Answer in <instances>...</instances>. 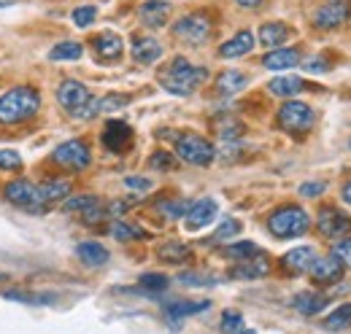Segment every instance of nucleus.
Listing matches in <instances>:
<instances>
[{
	"mask_svg": "<svg viewBox=\"0 0 351 334\" xmlns=\"http://www.w3.org/2000/svg\"><path fill=\"white\" fill-rule=\"evenodd\" d=\"M206 79H208V70L200 68V65H192V62L184 60V57H176L168 68L160 70V84H162V89L171 92V94H178V97L192 94Z\"/></svg>",
	"mask_w": 351,
	"mask_h": 334,
	"instance_id": "f257e3e1",
	"label": "nucleus"
},
{
	"mask_svg": "<svg viewBox=\"0 0 351 334\" xmlns=\"http://www.w3.org/2000/svg\"><path fill=\"white\" fill-rule=\"evenodd\" d=\"M41 94L30 86H16L0 97V125H19L38 114Z\"/></svg>",
	"mask_w": 351,
	"mask_h": 334,
	"instance_id": "f03ea898",
	"label": "nucleus"
},
{
	"mask_svg": "<svg viewBox=\"0 0 351 334\" xmlns=\"http://www.w3.org/2000/svg\"><path fill=\"white\" fill-rule=\"evenodd\" d=\"M57 100L76 119H92V116L100 114L97 111V100L92 97V92L82 81H76V79H65L57 86Z\"/></svg>",
	"mask_w": 351,
	"mask_h": 334,
	"instance_id": "7ed1b4c3",
	"label": "nucleus"
},
{
	"mask_svg": "<svg viewBox=\"0 0 351 334\" xmlns=\"http://www.w3.org/2000/svg\"><path fill=\"white\" fill-rule=\"evenodd\" d=\"M308 227H311V218H308L306 210L298 208V205H284V208L273 210L270 218H267V229L278 240L300 237L308 232Z\"/></svg>",
	"mask_w": 351,
	"mask_h": 334,
	"instance_id": "20e7f679",
	"label": "nucleus"
},
{
	"mask_svg": "<svg viewBox=\"0 0 351 334\" xmlns=\"http://www.w3.org/2000/svg\"><path fill=\"white\" fill-rule=\"evenodd\" d=\"M176 157L184 159L186 165L206 167L217 159V149L197 132H184L176 138Z\"/></svg>",
	"mask_w": 351,
	"mask_h": 334,
	"instance_id": "39448f33",
	"label": "nucleus"
},
{
	"mask_svg": "<svg viewBox=\"0 0 351 334\" xmlns=\"http://www.w3.org/2000/svg\"><path fill=\"white\" fill-rule=\"evenodd\" d=\"M276 122L289 135H303V132H308L313 127V111H311V105L300 103V100H287L278 108Z\"/></svg>",
	"mask_w": 351,
	"mask_h": 334,
	"instance_id": "423d86ee",
	"label": "nucleus"
},
{
	"mask_svg": "<svg viewBox=\"0 0 351 334\" xmlns=\"http://www.w3.org/2000/svg\"><path fill=\"white\" fill-rule=\"evenodd\" d=\"M5 200L14 203V205H19V208L30 210V213H44L46 210V203L44 197H41V186L38 183H30L25 178L11 181L5 186Z\"/></svg>",
	"mask_w": 351,
	"mask_h": 334,
	"instance_id": "0eeeda50",
	"label": "nucleus"
},
{
	"mask_svg": "<svg viewBox=\"0 0 351 334\" xmlns=\"http://www.w3.org/2000/svg\"><path fill=\"white\" fill-rule=\"evenodd\" d=\"M173 36L186 43H203L211 36V16L203 11L186 14L173 25Z\"/></svg>",
	"mask_w": 351,
	"mask_h": 334,
	"instance_id": "6e6552de",
	"label": "nucleus"
},
{
	"mask_svg": "<svg viewBox=\"0 0 351 334\" xmlns=\"http://www.w3.org/2000/svg\"><path fill=\"white\" fill-rule=\"evenodd\" d=\"M351 19V0H324L316 14H313V25L322 30H335L341 25H346Z\"/></svg>",
	"mask_w": 351,
	"mask_h": 334,
	"instance_id": "1a4fd4ad",
	"label": "nucleus"
},
{
	"mask_svg": "<svg viewBox=\"0 0 351 334\" xmlns=\"http://www.w3.org/2000/svg\"><path fill=\"white\" fill-rule=\"evenodd\" d=\"M54 162L68 170H84L92 162V154H89V146L84 140H68L62 146L54 149Z\"/></svg>",
	"mask_w": 351,
	"mask_h": 334,
	"instance_id": "9d476101",
	"label": "nucleus"
},
{
	"mask_svg": "<svg viewBox=\"0 0 351 334\" xmlns=\"http://www.w3.org/2000/svg\"><path fill=\"white\" fill-rule=\"evenodd\" d=\"M62 210L65 213H79L82 218H84V224H97V221H103L108 213L103 208V203L97 200V197H92V194H82V197H68L65 203H62Z\"/></svg>",
	"mask_w": 351,
	"mask_h": 334,
	"instance_id": "9b49d317",
	"label": "nucleus"
},
{
	"mask_svg": "<svg viewBox=\"0 0 351 334\" xmlns=\"http://www.w3.org/2000/svg\"><path fill=\"white\" fill-rule=\"evenodd\" d=\"M316 227H319V232H322L324 237H343V235H351V218L346 213H341L338 208L319 210Z\"/></svg>",
	"mask_w": 351,
	"mask_h": 334,
	"instance_id": "f8f14e48",
	"label": "nucleus"
},
{
	"mask_svg": "<svg viewBox=\"0 0 351 334\" xmlns=\"http://www.w3.org/2000/svg\"><path fill=\"white\" fill-rule=\"evenodd\" d=\"M219 213V205L211 200V197H203L197 203H189V210H186V229H203L208 227Z\"/></svg>",
	"mask_w": 351,
	"mask_h": 334,
	"instance_id": "ddd939ff",
	"label": "nucleus"
},
{
	"mask_svg": "<svg viewBox=\"0 0 351 334\" xmlns=\"http://www.w3.org/2000/svg\"><path fill=\"white\" fill-rule=\"evenodd\" d=\"M267 272H270V261H267V256L257 253V256H252V259H241L227 275L235 278V281H254V278H265Z\"/></svg>",
	"mask_w": 351,
	"mask_h": 334,
	"instance_id": "4468645a",
	"label": "nucleus"
},
{
	"mask_svg": "<svg viewBox=\"0 0 351 334\" xmlns=\"http://www.w3.org/2000/svg\"><path fill=\"white\" fill-rule=\"evenodd\" d=\"M311 278H313V283H322V286H327V283H335V281H341L343 278V264L335 259V256H324V259H319L316 256V261L311 264Z\"/></svg>",
	"mask_w": 351,
	"mask_h": 334,
	"instance_id": "2eb2a0df",
	"label": "nucleus"
},
{
	"mask_svg": "<svg viewBox=\"0 0 351 334\" xmlns=\"http://www.w3.org/2000/svg\"><path fill=\"white\" fill-rule=\"evenodd\" d=\"M92 49H95V57L100 62H117L125 51V41L117 33H100L92 38Z\"/></svg>",
	"mask_w": 351,
	"mask_h": 334,
	"instance_id": "dca6fc26",
	"label": "nucleus"
},
{
	"mask_svg": "<svg viewBox=\"0 0 351 334\" xmlns=\"http://www.w3.org/2000/svg\"><path fill=\"white\" fill-rule=\"evenodd\" d=\"M132 143V129L125 122H108L106 125V132H103V146L108 149V151H114V154H122V151H128Z\"/></svg>",
	"mask_w": 351,
	"mask_h": 334,
	"instance_id": "f3484780",
	"label": "nucleus"
},
{
	"mask_svg": "<svg viewBox=\"0 0 351 334\" xmlns=\"http://www.w3.org/2000/svg\"><path fill=\"white\" fill-rule=\"evenodd\" d=\"M313 261H316V250L311 248V246H300V248H292L289 253H284L281 267L289 275H303V272L311 270Z\"/></svg>",
	"mask_w": 351,
	"mask_h": 334,
	"instance_id": "a211bd4d",
	"label": "nucleus"
},
{
	"mask_svg": "<svg viewBox=\"0 0 351 334\" xmlns=\"http://www.w3.org/2000/svg\"><path fill=\"white\" fill-rule=\"evenodd\" d=\"M162 57V46L160 41L149 38V36H135L132 38V60L141 65H154Z\"/></svg>",
	"mask_w": 351,
	"mask_h": 334,
	"instance_id": "6ab92c4d",
	"label": "nucleus"
},
{
	"mask_svg": "<svg viewBox=\"0 0 351 334\" xmlns=\"http://www.w3.org/2000/svg\"><path fill=\"white\" fill-rule=\"evenodd\" d=\"M138 14H141V22H143L146 27H162V25L168 22L171 3H165V0H149V3L141 5Z\"/></svg>",
	"mask_w": 351,
	"mask_h": 334,
	"instance_id": "aec40b11",
	"label": "nucleus"
},
{
	"mask_svg": "<svg viewBox=\"0 0 351 334\" xmlns=\"http://www.w3.org/2000/svg\"><path fill=\"white\" fill-rule=\"evenodd\" d=\"M252 49H254V36H252L249 30H241V33H235L227 43H221L219 57H224V60H235V57L249 54Z\"/></svg>",
	"mask_w": 351,
	"mask_h": 334,
	"instance_id": "412c9836",
	"label": "nucleus"
},
{
	"mask_svg": "<svg viewBox=\"0 0 351 334\" xmlns=\"http://www.w3.org/2000/svg\"><path fill=\"white\" fill-rule=\"evenodd\" d=\"M300 62V51L298 49H273L267 51L263 60V65L267 70H289Z\"/></svg>",
	"mask_w": 351,
	"mask_h": 334,
	"instance_id": "4be33fe9",
	"label": "nucleus"
},
{
	"mask_svg": "<svg viewBox=\"0 0 351 334\" xmlns=\"http://www.w3.org/2000/svg\"><path fill=\"white\" fill-rule=\"evenodd\" d=\"M289 36H292V30H289L284 22H267V25L260 27V43L267 46V49L284 46V43L289 41Z\"/></svg>",
	"mask_w": 351,
	"mask_h": 334,
	"instance_id": "5701e85b",
	"label": "nucleus"
},
{
	"mask_svg": "<svg viewBox=\"0 0 351 334\" xmlns=\"http://www.w3.org/2000/svg\"><path fill=\"white\" fill-rule=\"evenodd\" d=\"M292 307L303 316H316L327 307V296L324 294H316V292H300L295 299H292Z\"/></svg>",
	"mask_w": 351,
	"mask_h": 334,
	"instance_id": "b1692460",
	"label": "nucleus"
},
{
	"mask_svg": "<svg viewBox=\"0 0 351 334\" xmlns=\"http://www.w3.org/2000/svg\"><path fill=\"white\" fill-rule=\"evenodd\" d=\"M267 89L276 97H295V94H300L306 89V81L300 76H278V79H273L267 84Z\"/></svg>",
	"mask_w": 351,
	"mask_h": 334,
	"instance_id": "393cba45",
	"label": "nucleus"
},
{
	"mask_svg": "<svg viewBox=\"0 0 351 334\" xmlns=\"http://www.w3.org/2000/svg\"><path fill=\"white\" fill-rule=\"evenodd\" d=\"M76 253H79V259H82L87 267H103V264L108 261V248L100 246V243H95V240L79 243V246H76Z\"/></svg>",
	"mask_w": 351,
	"mask_h": 334,
	"instance_id": "a878e982",
	"label": "nucleus"
},
{
	"mask_svg": "<svg viewBox=\"0 0 351 334\" xmlns=\"http://www.w3.org/2000/svg\"><path fill=\"white\" fill-rule=\"evenodd\" d=\"M246 86H249V76L241 73V70H224L217 79V92L219 94H235V92L246 89Z\"/></svg>",
	"mask_w": 351,
	"mask_h": 334,
	"instance_id": "bb28decb",
	"label": "nucleus"
},
{
	"mask_svg": "<svg viewBox=\"0 0 351 334\" xmlns=\"http://www.w3.org/2000/svg\"><path fill=\"white\" fill-rule=\"evenodd\" d=\"M41 197H44L46 208L54 203H62L65 197H71V183L68 181H46L41 183Z\"/></svg>",
	"mask_w": 351,
	"mask_h": 334,
	"instance_id": "cd10ccee",
	"label": "nucleus"
},
{
	"mask_svg": "<svg viewBox=\"0 0 351 334\" xmlns=\"http://www.w3.org/2000/svg\"><path fill=\"white\" fill-rule=\"evenodd\" d=\"M157 256H160L162 261H168V264H181V261H186V259L192 256V250H189V246H184V243H178V240H171V243L160 246Z\"/></svg>",
	"mask_w": 351,
	"mask_h": 334,
	"instance_id": "c85d7f7f",
	"label": "nucleus"
},
{
	"mask_svg": "<svg viewBox=\"0 0 351 334\" xmlns=\"http://www.w3.org/2000/svg\"><path fill=\"white\" fill-rule=\"evenodd\" d=\"M322 326L327 329V332H341V329H349L351 326V305H341V307H335L324 321H322Z\"/></svg>",
	"mask_w": 351,
	"mask_h": 334,
	"instance_id": "c756f323",
	"label": "nucleus"
},
{
	"mask_svg": "<svg viewBox=\"0 0 351 334\" xmlns=\"http://www.w3.org/2000/svg\"><path fill=\"white\" fill-rule=\"evenodd\" d=\"M82 54H84V46H82V43L62 41L49 51V60H51V62H65V60H82Z\"/></svg>",
	"mask_w": 351,
	"mask_h": 334,
	"instance_id": "7c9ffc66",
	"label": "nucleus"
},
{
	"mask_svg": "<svg viewBox=\"0 0 351 334\" xmlns=\"http://www.w3.org/2000/svg\"><path fill=\"white\" fill-rule=\"evenodd\" d=\"M208 305H211V302H173V305L165 307V313H168L171 318H186V316H195V313L208 310Z\"/></svg>",
	"mask_w": 351,
	"mask_h": 334,
	"instance_id": "2f4dec72",
	"label": "nucleus"
},
{
	"mask_svg": "<svg viewBox=\"0 0 351 334\" xmlns=\"http://www.w3.org/2000/svg\"><path fill=\"white\" fill-rule=\"evenodd\" d=\"M227 259H235V261H241V259H252V256H257V253H263L257 243H249V240H243V243H232V246H227V248L221 250Z\"/></svg>",
	"mask_w": 351,
	"mask_h": 334,
	"instance_id": "473e14b6",
	"label": "nucleus"
},
{
	"mask_svg": "<svg viewBox=\"0 0 351 334\" xmlns=\"http://www.w3.org/2000/svg\"><path fill=\"white\" fill-rule=\"evenodd\" d=\"M111 235H114L117 240H122V243H128V240H141V237H146V232H143V229L132 227V224H128V221H117V224L111 227Z\"/></svg>",
	"mask_w": 351,
	"mask_h": 334,
	"instance_id": "72a5a7b5",
	"label": "nucleus"
},
{
	"mask_svg": "<svg viewBox=\"0 0 351 334\" xmlns=\"http://www.w3.org/2000/svg\"><path fill=\"white\" fill-rule=\"evenodd\" d=\"M125 105H130V94H106L103 100H97L100 114H114V111H122Z\"/></svg>",
	"mask_w": 351,
	"mask_h": 334,
	"instance_id": "f704fd0d",
	"label": "nucleus"
},
{
	"mask_svg": "<svg viewBox=\"0 0 351 334\" xmlns=\"http://www.w3.org/2000/svg\"><path fill=\"white\" fill-rule=\"evenodd\" d=\"M186 210H189V203H186V200H165V203H160V213H162L165 218H184Z\"/></svg>",
	"mask_w": 351,
	"mask_h": 334,
	"instance_id": "c9c22d12",
	"label": "nucleus"
},
{
	"mask_svg": "<svg viewBox=\"0 0 351 334\" xmlns=\"http://www.w3.org/2000/svg\"><path fill=\"white\" fill-rule=\"evenodd\" d=\"M243 332V316L235 310H227L221 316V334H241Z\"/></svg>",
	"mask_w": 351,
	"mask_h": 334,
	"instance_id": "e433bc0d",
	"label": "nucleus"
},
{
	"mask_svg": "<svg viewBox=\"0 0 351 334\" xmlns=\"http://www.w3.org/2000/svg\"><path fill=\"white\" fill-rule=\"evenodd\" d=\"M146 292H165L168 289V278L165 275H160V272H149V275H141V281H138Z\"/></svg>",
	"mask_w": 351,
	"mask_h": 334,
	"instance_id": "4c0bfd02",
	"label": "nucleus"
},
{
	"mask_svg": "<svg viewBox=\"0 0 351 334\" xmlns=\"http://www.w3.org/2000/svg\"><path fill=\"white\" fill-rule=\"evenodd\" d=\"M241 232V221H235V218H227V221H221V227L214 232V243H221V240H230V237H235Z\"/></svg>",
	"mask_w": 351,
	"mask_h": 334,
	"instance_id": "58836bf2",
	"label": "nucleus"
},
{
	"mask_svg": "<svg viewBox=\"0 0 351 334\" xmlns=\"http://www.w3.org/2000/svg\"><path fill=\"white\" fill-rule=\"evenodd\" d=\"M95 16H97V8H95V5H82V8H76V11L71 14V19H73L76 27H89V25L95 22Z\"/></svg>",
	"mask_w": 351,
	"mask_h": 334,
	"instance_id": "ea45409f",
	"label": "nucleus"
},
{
	"mask_svg": "<svg viewBox=\"0 0 351 334\" xmlns=\"http://www.w3.org/2000/svg\"><path fill=\"white\" fill-rule=\"evenodd\" d=\"M149 167H152V170H173L176 157L173 154H168V151H157V154H152Z\"/></svg>",
	"mask_w": 351,
	"mask_h": 334,
	"instance_id": "a19ab883",
	"label": "nucleus"
},
{
	"mask_svg": "<svg viewBox=\"0 0 351 334\" xmlns=\"http://www.w3.org/2000/svg\"><path fill=\"white\" fill-rule=\"evenodd\" d=\"M332 256L343 264V267H351V237L346 235V240H338L332 246Z\"/></svg>",
	"mask_w": 351,
	"mask_h": 334,
	"instance_id": "79ce46f5",
	"label": "nucleus"
},
{
	"mask_svg": "<svg viewBox=\"0 0 351 334\" xmlns=\"http://www.w3.org/2000/svg\"><path fill=\"white\" fill-rule=\"evenodd\" d=\"M178 283H184V286H211L214 278L211 275H200V272H181Z\"/></svg>",
	"mask_w": 351,
	"mask_h": 334,
	"instance_id": "37998d69",
	"label": "nucleus"
},
{
	"mask_svg": "<svg viewBox=\"0 0 351 334\" xmlns=\"http://www.w3.org/2000/svg\"><path fill=\"white\" fill-rule=\"evenodd\" d=\"M0 170H22V157L16 151L0 149Z\"/></svg>",
	"mask_w": 351,
	"mask_h": 334,
	"instance_id": "c03bdc74",
	"label": "nucleus"
},
{
	"mask_svg": "<svg viewBox=\"0 0 351 334\" xmlns=\"http://www.w3.org/2000/svg\"><path fill=\"white\" fill-rule=\"evenodd\" d=\"M217 129H219V135L224 140H235V138L243 135V125H238V122H232V119H230V122H219Z\"/></svg>",
	"mask_w": 351,
	"mask_h": 334,
	"instance_id": "a18cd8bd",
	"label": "nucleus"
},
{
	"mask_svg": "<svg viewBox=\"0 0 351 334\" xmlns=\"http://www.w3.org/2000/svg\"><path fill=\"white\" fill-rule=\"evenodd\" d=\"M306 70L308 73H324V70H330V62L324 57H311L306 60Z\"/></svg>",
	"mask_w": 351,
	"mask_h": 334,
	"instance_id": "49530a36",
	"label": "nucleus"
},
{
	"mask_svg": "<svg viewBox=\"0 0 351 334\" xmlns=\"http://www.w3.org/2000/svg\"><path fill=\"white\" fill-rule=\"evenodd\" d=\"M125 186L128 189H138V192H149L152 189V181L149 178H138V175H128L125 178Z\"/></svg>",
	"mask_w": 351,
	"mask_h": 334,
	"instance_id": "de8ad7c7",
	"label": "nucleus"
},
{
	"mask_svg": "<svg viewBox=\"0 0 351 334\" xmlns=\"http://www.w3.org/2000/svg\"><path fill=\"white\" fill-rule=\"evenodd\" d=\"M324 183L322 181H316V183H303L300 186V197H319V194H324Z\"/></svg>",
	"mask_w": 351,
	"mask_h": 334,
	"instance_id": "09e8293b",
	"label": "nucleus"
},
{
	"mask_svg": "<svg viewBox=\"0 0 351 334\" xmlns=\"http://www.w3.org/2000/svg\"><path fill=\"white\" fill-rule=\"evenodd\" d=\"M341 197H343V203H346V205H351V181H346V183H343Z\"/></svg>",
	"mask_w": 351,
	"mask_h": 334,
	"instance_id": "8fccbe9b",
	"label": "nucleus"
},
{
	"mask_svg": "<svg viewBox=\"0 0 351 334\" xmlns=\"http://www.w3.org/2000/svg\"><path fill=\"white\" fill-rule=\"evenodd\" d=\"M238 5H243V8H260L265 0H235Z\"/></svg>",
	"mask_w": 351,
	"mask_h": 334,
	"instance_id": "3c124183",
	"label": "nucleus"
},
{
	"mask_svg": "<svg viewBox=\"0 0 351 334\" xmlns=\"http://www.w3.org/2000/svg\"><path fill=\"white\" fill-rule=\"evenodd\" d=\"M241 334H257V332H252V329H243Z\"/></svg>",
	"mask_w": 351,
	"mask_h": 334,
	"instance_id": "603ef678",
	"label": "nucleus"
},
{
	"mask_svg": "<svg viewBox=\"0 0 351 334\" xmlns=\"http://www.w3.org/2000/svg\"><path fill=\"white\" fill-rule=\"evenodd\" d=\"M3 5H8V3H5V0H0V8H3Z\"/></svg>",
	"mask_w": 351,
	"mask_h": 334,
	"instance_id": "864d4df0",
	"label": "nucleus"
},
{
	"mask_svg": "<svg viewBox=\"0 0 351 334\" xmlns=\"http://www.w3.org/2000/svg\"><path fill=\"white\" fill-rule=\"evenodd\" d=\"M0 281H5V275H3V272H0Z\"/></svg>",
	"mask_w": 351,
	"mask_h": 334,
	"instance_id": "5fc2aeb1",
	"label": "nucleus"
}]
</instances>
